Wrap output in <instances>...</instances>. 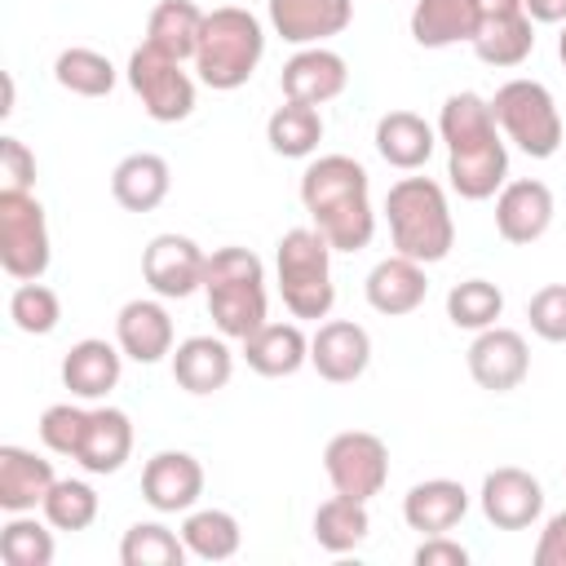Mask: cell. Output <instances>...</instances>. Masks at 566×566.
<instances>
[{"mask_svg":"<svg viewBox=\"0 0 566 566\" xmlns=\"http://www.w3.org/2000/svg\"><path fill=\"white\" fill-rule=\"evenodd\" d=\"M438 137L447 142V177L460 199H491L509 181V150L495 111L478 93H451L438 115Z\"/></svg>","mask_w":566,"mask_h":566,"instance_id":"obj_1","label":"cell"},{"mask_svg":"<svg viewBox=\"0 0 566 566\" xmlns=\"http://www.w3.org/2000/svg\"><path fill=\"white\" fill-rule=\"evenodd\" d=\"M301 203L332 252H358L376 234L367 168L349 155H318L301 172Z\"/></svg>","mask_w":566,"mask_h":566,"instance_id":"obj_2","label":"cell"},{"mask_svg":"<svg viewBox=\"0 0 566 566\" xmlns=\"http://www.w3.org/2000/svg\"><path fill=\"white\" fill-rule=\"evenodd\" d=\"M385 217H389V239L394 252L433 265L451 252L455 243V221H451V203L447 190L433 177H402L389 186L385 195Z\"/></svg>","mask_w":566,"mask_h":566,"instance_id":"obj_3","label":"cell"},{"mask_svg":"<svg viewBox=\"0 0 566 566\" xmlns=\"http://www.w3.org/2000/svg\"><path fill=\"white\" fill-rule=\"evenodd\" d=\"M261 53H265L261 18L239 4H221L203 18V35H199V49L190 62H195L199 84H208L217 93H234L252 80Z\"/></svg>","mask_w":566,"mask_h":566,"instance_id":"obj_4","label":"cell"},{"mask_svg":"<svg viewBox=\"0 0 566 566\" xmlns=\"http://www.w3.org/2000/svg\"><path fill=\"white\" fill-rule=\"evenodd\" d=\"M203 292H208V314H212L217 332L230 340H243L261 323H270L265 318V310H270L265 265L248 248H217L203 270Z\"/></svg>","mask_w":566,"mask_h":566,"instance_id":"obj_5","label":"cell"},{"mask_svg":"<svg viewBox=\"0 0 566 566\" xmlns=\"http://www.w3.org/2000/svg\"><path fill=\"white\" fill-rule=\"evenodd\" d=\"M274 270H279V292L292 318H327L336 305V283H332V243L314 226H296L279 239L274 248Z\"/></svg>","mask_w":566,"mask_h":566,"instance_id":"obj_6","label":"cell"},{"mask_svg":"<svg viewBox=\"0 0 566 566\" xmlns=\"http://www.w3.org/2000/svg\"><path fill=\"white\" fill-rule=\"evenodd\" d=\"M500 133L531 159H553L562 146V111L539 80H509L491 97Z\"/></svg>","mask_w":566,"mask_h":566,"instance_id":"obj_7","label":"cell"},{"mask_svg":"<svg viewBox=\"0 0 566 566\" xmlns=\"http://www.w3.org/2000/svg\"><path fill=\"white\" fill-rule=\"evenodd\" d=\"M49 221L31 190H0V265L9 279L31 283L49 270Z\"/></svg>","mask_w":566,"mask_h":566,"instance_id":"obj_8","label":"cell"},{"mask_svg":"<svg viewBox=\"0 0 566 566\" xmlns=\"http://www.w3.org/2000/svg\"><path fill=\"white\" fill-rule=\"evenodd\" d=\"M124 75H128L133 93L142 97V111L155 124H181L195 111V80L181 71L177 57L150 49L146 40H142V49H133Z\"/></svg>","mask_w":566,"mask_h":566,"instance_id":"obj_9","label":"cell"},{"mask_svg":"<svg viewBox=\"0 0 566 566\" xmlns=\"http://www.w3.org/2000/svg\"><path fill=\"white\" fill-rule=\"evenodd\" d=\"M323 469L336 495L367 504L389 482V447L367 429H340L323 451Z\"/></svg>","mask_w":566,"mask_h":566,"instance_id":"obj_10","label":"cell"},{"mask_svg":"<svg viewBox=\"0 0 566 566\" xmlns=\"http://www.w3.org/2000/svg\"><path fill=\"white\" fill-rule=\"evenodd\" d=\"M203 270H208V252L186 234H155L142 252V274L150 292L164 301H186L190 292H199Z\"/></svg>","mask_w":566,"mask_h":566,"instance_id":"obj_11","label":"cell"},{"mask_svg":"<svg viewBox=\"0 0 566 566\" xmlns=\"http://www.w3.org/2000/svg\"><path fill=\"white\" fill-rule=\"evenodd\" d=\"M478 504H482V517H486L495 531H526V526H535L539 513H544V486H539V478H531L526 469L504 464V469H491V473L482 478Z\"/></svg>","mask_w":566,"mask_h":566,"instance_id":"obj_12","label":"cell"},{"mask_svg":"<svg viewBox=\"0 0 566 566\" xmlns=\"http://www.w3.org/2000/svg\"><path fill=\"white\" fill-rule=\"evenodd\" d=\"M531 371V349H526V336L513 332V327H482L469 345V376L491 389V394H509L526 380Z\"/></svg>","mask_w":566,"mask_h":566,"instance_id":"obj_13","label":"cell"},{"mask_svg":"<svg viewBox=\"0 0 566 566\" xmlns=\"http://www.w3.org/2000/svg\"><path fill=\"white\" fill-rule=\"evenodd\" d=\"M367 363H371V336L349 318H327L310 336V367L327 385H354L367 371Z\"/></svg>","mask_w":566,"mask_h":566,"instance_id":"obj_14","label":"cell"},{"mask_svg":"<svg viewBox=\"0 0 566 566\" xmlns=\"http://www.w3.org/2000/svg\"><path fill=\"white\" fill-rule=\"evenodd\" d=\"M203 495V464L190 451H155L142 469V500L155 513H190Z\"/></svg>","mask_w":566,"mask_h":566,"instance_id":"obj_15","label":"cell"},{"mask_svg":"<svg viewBox=\"0 0 566 566\" xmlns=\"http://www.w3.org/2000/svg\"><path fill=\"white\" fill-rule=\"evenodd\" d=\"M349 84V66L336 49H323V44H305L296 49L287 62H283V75H279V88L287 102H305V106H323L332 97H340Z\"/></svg>","mask_w":566,"mask_h":566,"instance_id":"obj_16","label":"cell"},{"mask_svg":"<svg viewBox=\"0 0 566 566\" xmlns=\"http://www.w3.org/2000/svg\"><path fill=\"white\" fill-rule=\"evenodd\" d=\"M553 226V190L535 177L504 181L495 195V230L509 243H535Z\"/></svg>","mask_w":566,"mask_h":566,"instance_id":"obj_17","label":"cell"},{"mask_svg":"<svg viewBox=\"0 0 566 566\" xmlns=\"http://www.w3.org/2000/svg\"><path fill=\"white\" fill-rule=\"evenodd\" d=\"M354 22V0H270V27L287 44H323Z\"/></svg>","mask_w":566,"mask_h":566,"instance_id":"obj_18","label":"cell"},{"mask_svg":"<svg viewBox=\"0 0 566 566\" xmlns=\"http://www.w3.org/2000/svg\"><path fill=\"white\" fill-rule=\"evenodd\" d=\"M115 345L133 363H159L164 354H172V318L164 310V296L159 301L137 296V301L119 305V314H115Z\"/></svg>","mask_w":566,"mask_h":566,"instance_id":"obj_19","label":"cell"},{"mask_svg":"<svg viewBox=\"0 0 566 566\" xmlns=\"http://www.w3.org/2000/svg\"><path fill=\"white\" fill-rule=\"evenodd\" d=\"M363 292H367V305H371L376 314L398 318V314H411V310L424 305V296H429V279H424V265H420V261L394 252V256H385V261L371 265Z\"/></svg>","mask_w":566,"mask_h":566,"instance_id":"obj_20","label":"cell"},{"mask_svg":"<svg viewBox=\"0 0 566 566\" xmlns=\"http://www.w3.org/2000/svg\"><path fill=\"white\" fill-rule=\"evenodd\" d=\"M119 371H124V349L97 336L75 340L62 358V385L71 389V398H84V402L106 398L119 385Z\"/></svg>","mask_w":566,"mask_h":566,"instance_id":"obj_21","label":"cell"},{"mask_svg":"<svg viewBox=\"0 0 566 566\" xmlns=\"http://www.w3.org/2000/svg\"><path fill=\"white\" fill-rule=\"evenodd\" d=\"M234 376V349L226 345V336H186L172 349V380L186 394H217L226 389Z\"/></svg>","mask_w":566,"mask_h":566,"instance_id":"obj_22","label":"cell"},{"mask_svg":"<svg viewBox=\"0 0 566 566\" xmlns=\"http://www.w3.org/2000/svg\"><path fill=\"white\" fill-rule=\"evenodd\" d=\"M478 27H482L478 0H416L411 4V40L420 49L473 44Z\"/></svg>","mask_w":566,"mask_h":566,"instance_id":"obj_23","label":"cell"},{"mask_svg":"<svg viewBox=\"0 0 566 566\" xmlns=\"http://www.w3.org/2000/svg\"><path fill=\"white\" fill-rule=\"evenodd\" d=\"M128 455H133V420L119 407H93L75 464L84 473H119Z\"/></svg>","mask_w":566,"mask_h":566,"instance_id":"obj_24","label":"cell"},{"mask_svg":"<svg viewBox=\"0 0 566 566\" xmlns=\"http://www.w3.org/2000/svg\"><path fill=\"white\" fill-rule=\"evenodd\" d=\"M168 186H172L168 159L155 155V150H133L111 172V195L128 212H155L168 199Z\"/></svg>","mask_w":566,"mask_h":566,"instance_id":"obj_25","label":"cell"},{"mask_svg":"<svg viewBox=\"0 0 566 566\" xmlns=\"http://www.w3.org/2000/svg\"><path fill=\"white\" fill-rule=\"evenodd\" d=\"M53 460L27 447H0V509L4 513H35L53 486Z\"/></svg>","mask_w":566,"mask_h":566,"instance_id":"obj_26","label":"cell"},{"mask_svg":"<svg viewBox=\"0 0 566 566\" xmlns=\"http://www.w3.org/2000/svg\"><path fill=\"white\" fill-rule=\"evenodd\" d=\"M469 513V491L451 478H429L416 482L402 495V522L420 535H447L451 526H460V517Z\"/></svg>","mask_w":566,"mask_h":566,"instance_id":"obj_27","label":"cell"},{"mask_svg":"<svg viewBox=\"0 0 566 566\" xmlns=\"http://www.w3.org/2000/svg\"><path fill=\"white\" fill-rule=\"evenodd\" d=\"M243 358L256 376H296L310 363V336L296 323H261L252 336H243Z\"/></svg>","mask_w":566,"mask_h":566,"instance_id":"obj_28","label":"cell"},{"mask_svg":"<svg viewBox=\"0 0 566 566\" xmlns=\"http://www.w3.org/2000/svg\"><path fill=\"white\" fill-rule=\"evenodd\" d=\"M438 146V133L429 119H420L416 111H385L376 119V150L389 168H402V172H416L429 164Z\"/></svg>","mask_w":566,"mask_h":566,"instance_id":"obj_29","label":"cell"},{"mask_svg":"<svg viewBox=\"0 0 566 566\" xmlns=\"http://www.w3.org/2000/svg\"><path fill=\"white\" fill-rule=\"evenodd\" d=\"M203 18L208 13L195 0H159L150 9V18H146V44L159 49V53H168V57H177V62H186L199 49Z\"/></svg>","mask_w":566,"mask_h":566,"instance_id":"obj_30","label":"cell"},{"mask_svg":"<svg viewBox=\"0 0 566 566\" xmlns=\"http://www.w3.org/2000/svg\"><path fill=\"white\" fill-rule=\"evenodd\" d=\"M535 49V22L522 13H504V18H482L478 35H473V53L486 66H522Z\"/></svg>","mask_w":566,"mask_h":566,"instance_id":"obj_31","label":"cell"},{"mask_svg":"<svg viewBox=\"0 0 566 566\" xmlns=\"http://www.w3.org/2000/svg\"><path fill=\"white\" fill-rule=\"evenodd\" d=\"M265 142L274 155L283 159H310L323 142V115L318 106H305V102H283L270 119H265Z\"/></svg>","mask_w":566,"mask_h":566,"instance_id":"obj_32","label":"cell"},{"mask_svg":"<svg viewBox=\"0 0 566 566\" xmlns=\"http://www.w3.org/2000/svg\"><path fill=\"white\" fill-rule=\"evenodd\" d=\"M181 539H186L190 557H199V562H226V557L239 553L243 531H239V517L226 513V509H190L186 522H181Z\"/></svg>","mask_w":566,"mask_h":566,"instance_id":"obj_33","label":"cell"},{"mask_svg":"<svg viewBox=\"0 0 566 566\" xmlns=\"http://www.w3.org/2000/svg\"><path fill=\"white\" fill-rule=\"evenodd\" d=\"M371 531V517H367V504L363 500H349V495H332L318 504L314 513V539L318 548L327 553H349L367 539Z\"/></svg>","mask_w":566,"mask_h":566,"instance_id":"obj_34","label":"cell"},{"mask_svg":"<svg viewBox=\"0 0 566 566\" xmlns=\"http://www.w3.org/2000/svg\"><path fill=\"white\" fill-rule=\"evenodd\" d=\"M190 557L186 539L168 531L164 522H133L119 539V562L124 566H181Z\"/></svg>","mask_w":566,"mask_h":566,"instance_id":"obj_35","label":"cell"},{"mask_svg":"<svg viewBox=\"0 0 566 566\" xmlns=\"http://www.w3.org/2000/svg\"><path fill=\"white\" fill-rule=\"evenodd\" d=\"M53 80L66 88V93H80V97H106L115 88V66L106 53L97 49H62L57 62H53Z\"/></svg>","mask_w":566,"mask_h":566,"instance_id":"obj_36","label":"cell"},{"mask_svg":"<svg viewBox=\"0 0 566 566\" xmlns=\"http://www.w3.org/2000/svg\"><path fill=\"white\" fill-rule=\"evenodd\" d=\"M44 522L53 531H88L97 522V491L80 478H57L40 504Z\"/></svg>","mask_w":566,"mask_h":566,"instance_id":"obj_37","label":"cell"},{"mask_svg":"<svg viewBox=\"0 0 566 566\" xmlns=\"http://www.w3.org/2000/svg\"><path fill=\"white\" fill-rule=\"evenodd\" d=\"M504 314V292L486 279H464L447 292V318L464 332H482L495 327V318Z\"/></svg>","mask_w":566,"mask_h":566,"instance_id":"obj_38","label":"cell"},{"mask_svg":"<svg viewBox=\"0 0 566 566\" xmlns=\"http://www.w3.org/2000/svg\"><path fill=\"white\" fill-rule=\"evenodd\" d=\"M53 553V531L44 522H35L31 513H9V522L0 526V557L9 566H49Z\"/></svg>","mask_w":566,"mask_h":566,"instance_id":"obj_39","label":"cell"},{"mask_svg":"<svg viewBox=\"0 0 566 566\" xmlns=\"http://www.w3.org/2000/svg\"><path fill=\"white\" fill-rule=\"evenodd\" d=\"M9 318H13V327L27 332V336H49V332L57 327V318H62V301H57L53 287H44L40 279H31V283H18V287H13V296H9Z\"/></svg>","mask_w":566,"mask_h":566,"instance_id":"obj_40","label":"cell"},{"mask_svg":"<svg viewBox=\"0 0 566 566\" xmlns=\"http://www.w3.org/2000/svg\"><path fill=\"white\" fill-rule=\"evenodd\" d=\"M84 424H88V411L75 407V402H53L44 407L40 416V442L53 451V455H71L80 451V438H84Z\"/></svg>","mask_w":566,"mask_h":566,"instance_id":"obj_41","label":"cell"},{"mask_svg":"<svg viewBox=\"0 0 566 566\" xmlns=\"http://www.w3.org/2000/svg\"><path fill=\"white\" fill-rule=\"evenodd\" d=\"M526 318H531V332H535L539 340L566 345V283L539 287V292L526 301Z\"/></svg>","mask_w":566,"mask_h":566,"instance_id":"obj_42","label":"cell"},{"mask_svg":"<svg viewBox=\"0 0 566 566\" xmlns=\"http://www.w3.org/2000/svg\"><path fill=\"white\" fill-rule=\"evenodd\" d=\"M35 186V155L18 137H0V190H31Z\"/></svg>","mask_w":566,"mask_h":566,"instance_id":"obj_43","label":"cell"},{"mask_svg":"<svg viewBox=\"0 0 566 566\" xmlns=\"http://www.w3.org/2000/svg\"><path fill=\"white\" fill-rule=\"evenodd\" d=\"M535 566H566V509L544 522L535 539Z\"/></svg>","mask_w":566,"mask_h":566,"instance_id":"obj_44","label":"cell"},{"mask_svg":"<svg viewBox=\"0 0 566 566\" xmlns=\"http://www.w3.org/2000/svg\"><path fill=\"white\" fill-rule=\"evenodd\" d=\"M416 566H469V548L447 535H424V544L416 548Z\"/></svg>","mask_w":566,"mask_h":566,"instance_id":"obj_45","label":"cell"},{"mask_svg":"<svg viewBox=\"0 0 566 566\" xmlns=\"http://www.w3.org/2000/svg\"><path fill=\"white\" fill-rule=\"evenodd\" d=\"M531 22H566V0H522Z\"/></svg>","mask_w":566,"mask_h":566,"instance_id":"obj_46","label":"cell"},{"mask_svg":"<svg viewBox=\"0 0 566 566\" xmlns=\"http://www.w3.org/2000/svg\"><path fill=\"white\" fill-rule=\"evenodd\" d=\"M482 18H504V13H522V0H478Z\"/></svg>","mask_w":566,"mask_h":566,"instance_id":"obj_47","label":"cell"},{"mask_svg":"<svg viewBox=\"0 0 566 566\" xmlns=\"http://www.w3.org/2000/svg\"><path fill=\"white\" fill-rule=\"evenodd\" d=\"M557 57H562V66H566V27H562V35H557Z\"/></svg>","mask_w":566,"mask_h":566,"instance_id":"obj_48","label":"cell"}]
</instances>
